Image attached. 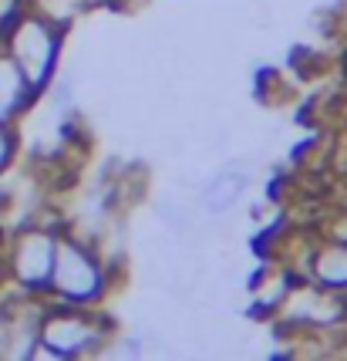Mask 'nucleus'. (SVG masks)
Returning a JSON list of instances; mask_svg holds the SVG:
<instances>
[{
    "mask_svg": "<svg viewBox=\"0 0 347 361\" xmlns=\"http://www.w3.org/2000/svg\"><path fill=\"white\" fill-rule=\"evenodd\" d=\"M152 213L169 233L182 236V240H189L192 230H196V209L175 192H158L152 200Z\"/></svg>",
    "mask_w": 347,
    "mask_h": 361,
    "instance_id": "9",
    "label": "nucleus"
},
{
    "mask_svg": "<svg viewBox=\"0 0 347 361\" xmlns=\"http://www.w3.org/2000/svg\"><path fill=\"white\" fill-rule=\"evenodd\" d=\"M347 324V298L334 294L320 283L300 277L286 300L280 304V311L273 314L270 328L277 331L280 341H290L297 334H327Z\"/></svg>",
    "mask_w": 347,
    "mask_h": 361,
    "instance_id": "5",
    "label": "nucleus"
},
{
    "mask_svg": "<svg viewBox=\"0 0 347 361\" xmlns=\"http://www.w3.org/2000/svg\"><path fill=\"white\" fill-rule=\"evenodd\" d=\"M331 206H341V209H347V173H337V176H334Z\"/></svg>",
    "mask_w": 347,
    "mask_h": 361,
    "instance_id": "13",
    "label": "nucleus"
},
{
    "mask_svg": "<svg viewBox=\"0 0 347 361\" xmlns=\"http://www.w3.org/2000/svg\"><path fill=\"white\" fill-rule=\"evenodd\" d=\"M341 27H344V41H347V14H344V20H341Z\"/></svg>",
    "mask_w": 347,
    "mask_h": 361,
    "instance_id": "16",
    "label": "nucleus"
},
{
    "mask_svg": "<svg viewBox=\"0 0 347 361\" xmlns=\"http://www.w3.org/2000/svg\"><path fill=\"white\" fill-rule=\"evenodd\" d=\"M17 152H20L17 126H0V176H7V169L17 162Z\"/></svg>",
    "mask_w": 347,
    "mask_h": 361,
    "instance_id": "11",
    "label": "nucleus"
},
{
    "mask_svg": "<svg viewBox=\"0 0 347 361\" xmlns=\"http://www.w3.org/2000/svg\"><path fill=\"white\" fill-rule=\"evenodd\" d=\"M7 287V277H4V260H0V290Z\"/></svg>",
    "mask_w": 347,
    "mask_h": 361,
    "instance_id": "14",
    "label": "nucleus"
},
{
    "mask_svg": "<svg viewBox=\"0 0 347 361\" xmlns=\"http://www.w3.org/2000/svg\"><path fill=\"white\" fill-rule=\"evenodd\" d=\"M122 270L111 267L95 240L75 233L68 223L58 240V257L51 270L48 298L58 304H81V307H101L111 304L115 290L122 287Z\"/></svg>",
    "mask_w": 347,
    "mask_h": 361,
    "instance_id": "1",
    "label": "nucleus"
},
{
    "mask_svg": "<svg viewBox=\"0 0 347 361\" xmlns=\"http://www.w3.org/2000/svg\"><path fill=\"white\" fill-rule=\"evenodd\" d=\"M4 240H7V230L0 226V250H4Z\"/></svg>",
    "mask_w": 347,
    "mask_h": 361,
    "instance_id": "15",
    "label": "nucleus"
},
{
    "mask_svg": "<svg viewBox=\"0 0 347 361\" xmlns=\"http://www.w3.org/2000/svg\"><path fill=\"white\" fill-rule=\"evenodd\" d=\"M300 274L307 281L327 287L334 294H344L347 298V243L327 240V236L314 233L310 247L300 260Z\"/></svg>",
    "mask_w": 347,
    "mask_h": 361,
    "instance_id": "7",
    "label": "nucleus"
},
{
    "mask_svg": "<svg viewBox=\"0 0 347 361\" xmlns=\"http://www.w3.org/2000/svg\"><path fill=\"white\" fill-rule=\"evenodd\" d=\"M7 338H11V307L0 298V358L7 355Z\"/></svg>",
    "mask_w": 347,
    "mask_h": 361,
    "instance_id": "12",
    "label": "nucleus"
},
{
    "mask_svg": "<svg viewBox=\"0 0 347 361\" xmlns=\"http://www.w3.org/2000/svg\"><path fill=\"white\" fill-rule=\"evenodd\" d=\"M64 216H37V220L17 223L4 240V277L7 287L24 290V294H44L48 298L51 287V270H54V257H58V240L64 230Z\"/></svg>",
    "mask_w": 347,
    "mask_h": 361,
    "instance_id": "3",
    "label": "nucleus"
},
{
    "mask_svg": "<svg viewBox=\"0 0 347 361\" xmlns=\"http://www.w3.org/2000/svg\"><path fill=\"white\" fill-rule=\"evenodd\" d=\"M64 41H68V27L64 24L44 17L41 11H34V7H27L20 14V20L4 34L0 47L14 58V64L24 71V78L31 81L34 92L44 98L51 78L61 71Z\"/></svg>",
    "mask_w": 347,
    "mask_h": 361,
    "instance_id": "4",
    "label": "nucleus"
},
{
    "mask_svg": "<svg viewBox=\"0 0 347 361\" xmlns=\"http://www.w3.org/2000/svg\"><path fill=\"white\" fill-rule=\"evenodd\" d=\"M314 230L320 236H327V240L347 243V209H341V206H327V213H320V216H317Z\"/></svg>",
    "mask_w": 347,
    "mask_h": 361,
    "instance_id": "10",
    "label": "nucleus"
},
{
    "mask_svg": "<svg viewBox=\"0 0 347 361\" xmlns=\"http://www.w3.org/2000/svg\"><path fill=\"white\" fill-rule=\"evenodd\" d=\"M250 183H253L250 159H229L222 169H216L199 186V213L213 216V220L229 216L243 203V196L250 192Z\"/></svg>",
    "mask_w": 347,
    "mask_h": 361,
    "instance_id": "6",
    "label": "nucleus"
},
{
    "mask_svg": "<svg viewBox=\"0 0 347 361\" xmlns=\"http://www.w3.org/2000/svg\"><path fill=\"white\" fill-rule=\"evenodd\" d=\"M37 102L41 94L31 88L14 58L0 47V126H17V118H24Z\"/></svg>",
    "mask_w": 347,
    "mask_h": 361,
    "instance_id": "8",
    "label": "nucleus"
},
{
    "mask_svg": "<svg viewBox=\"0 0 347 361\" xmlns=\"http://www.w3.org/2000/svg\"><path fill=\"white\" fill-rule=\"evenodd\" d=\"M115 331H118V321L111 317L108 304L81 307V304L51 300L44 317H41V345L34 351V358H51V361L98 358Z\"/></svg>",
    "mask_w": 347,
    "mask_h": 361,
    "instance_id": "2",
    "label": "nucleus"
}]
</instances>
